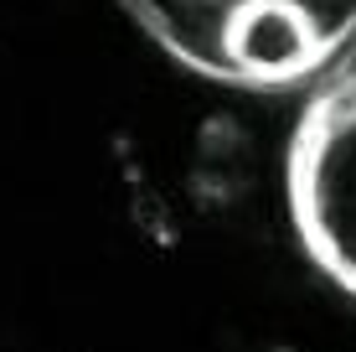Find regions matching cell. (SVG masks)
I'll use <instances>...</instances> for the list:
<instances>
[{"instance_id":"obj_1","label":"cell","mask_w":356,"mask_h":352,"mask_svg":"<svg viewBox=\"0 0 356 352\" xmlns=\"http://www.w3.org/2000/svg\"><path fill=\"white\" fill-rule=\"evenodd\" d=\"M284 181L305 254L356 296V68L305 104Z\"/></svg>"},{"instance_id":"obj_2","label":"cell","mask_w":356,"mask_h":352,"mask_svg":"<svg viewBox=\"0 0 356 352\" xmlns=\"http://www.w3.org/2000/svg\"><path fill=\"white\" fill-rule=\"evenodd\" d=\"M227 6H253V0H129V10L145 21V26H165V21H186V16H212V10H227ZM279 6H294V10H310L321 16L325 26H336L346 42H356V0H279Z\"/></svg>"}]
</instances>
